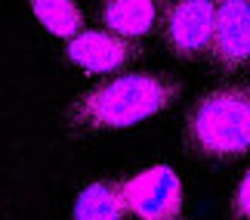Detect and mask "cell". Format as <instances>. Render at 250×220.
I'll return each instance as SVG.
<instances>
[{"mask_svg": "<svg viewBox=\"0 0 250 220\" xmlns=\"http://www.w3.org/2000/svg\"><path fill=\"white\" fill-rule=\"evenodd\" d=\"M179 99V84L164 74H121L96 84L68 106L65 121L74 133H108L155 118Z\"/></svg>", "mask_w": 250, "mask_h": 220, "instance_id": "obj_1", "label": "cell"}, {"mask_svg": "<svg viewBox=\"0 0 250 220\" xmlns=\"http://www.w3.org/2000/svg\"><path fill=\"white\" fill-rule=\"evenodd\" d=\"M182 146L195 158L232 161L250 152V84L204 93L182 124Z\"/></svg>", "mask_w": 250, "mask_h": 220, "instance_id": "obj_2", "label": "cell"}, {"mask_svg": "<svg viewBox=\"0 0 250 220\" xmlns=\"http://www.w3.org/2000/svg\"><path fill=\"white\" fill-rule=\"evenodd\" d=\"M216 22V0H161L158 31L167 50L182 59H201L210 53Z\"/></svg>", "mask_w": 250, "mask_h": 220, "instance_id": "obj_3", "label": "cell"}, {"mask_svg": "<svg viewBox=\"0 0 250 220\" xmlns=\"http://www.w3.org/2000/svg\"><path fill=\"white\" fill-rule=\"evenodd\" d=\"M127 214L142 220H167L182 211V183L170 165H151L121 183Z\"/></svg>", "mask_w": 250, "mask_h": 220, "instance_id": "obj_4", "label": "cell"}, {"mask_svg": "<svg viewBox=\"0 0 250 220\" xmlns=\"http://www.w3.org/2000/svg\"><path fill=\"white\" fill-rule=\"evenodd\" d=\"M146 47L111 31H78L65 41V59L86 74H118L139 62Z\"/></svg>", "mask_w": 250, "mask_h": 220, "instance_id": "obj_5", "label": "cell"}, {"mask_svg": "<svg viewBox=\"0 0 250 220\" xmlns=\"http://www.w3.org/2000/svg\"><path fill=\"white\" fill-rule=\"evenodd\" d=\"M207 59L223 74H235L250 65V3L247 0H216V22H213V41H210Z\"/></svg>", "mask_w": 250, "mask_h": 220, "instance_id": "obj_6", "label": "cell"}, {"mask_svg": "<svg viewBox=\"0 0 250 220\" xmlns=\"http://www.w3.org/2000/svg\"><path fill=\"white\" fill-rule=\"evenodd\" d=\"M161 0H102L105 31L139 41L158 28Z\"/></svg>", "mask_w": 250, "mask_h": 220, "instance_id": "obj_7", "label": "cell"}, {"mask_svg": "<svg viewBox=\"0 0 250 220\" xmlns=\"http://www.w3.org/2000/svg\"><path fill=\"white\" fill-rule=\"evenodd\" d=\"M74 220H124L127 205L121 196V183L111 180H93L74 198Z\"/></svg>", "mask_w": 250, "mask_h": 220, "instance_id": "obj_8", "label": "cell"}, {"mask_svg": "<svg viewBox=\"0 0 250 220\" xmlns=\"http://www.w3.org/2000/svg\"><path fill=\"white\" fill-rule=\"evenodd\" d=\"M31 13L46 31L62 41L83 31V13L74 0H31Z\"/></svg>", "mask_w": 250, "mask_h": 220, "instance_id": "obj_9", "label": "cell"}, {"mask_svg": "<svg viewBox=\"0 0 250 220\" xmlns=\"http://www.w3.org/2000/svg\"><path fill=\"white\" fill-rule=\"evenodd\" d=\"M232 217L235 220H250V168L244 171L241 183L235 189V198H232Z\"/></svg>", "mask_w": 250, "mask_h": 220, "instance_id": "obj_10", "label": "cell"}, {"mask_svg": "<svg viewBox=\"0 0 250 220\" xmlns=\"http://www.w3.org/2000/svg\"><path fill=\"white\" fill-rule=\"evenodd\" d=\"M167 220H182V217H167Z\"/></svg>", "mask_w": 250, "mask_h": 220, "instance_id": "obj_11", "label": "cell"}, {"mask_svg": "<svg viewBox=\"0 0 250 220\" xmlns=\"http://www.w3.org/2000/svg\"><path fill=\"white\" fill-rule=\"evenodd\" d=\"M247 3H250V0H247Z\"/></svg>", "mask_w": 250, "mask_h": 220, "instance_id": "obj_12", "label": "cell"}]
</instances>
